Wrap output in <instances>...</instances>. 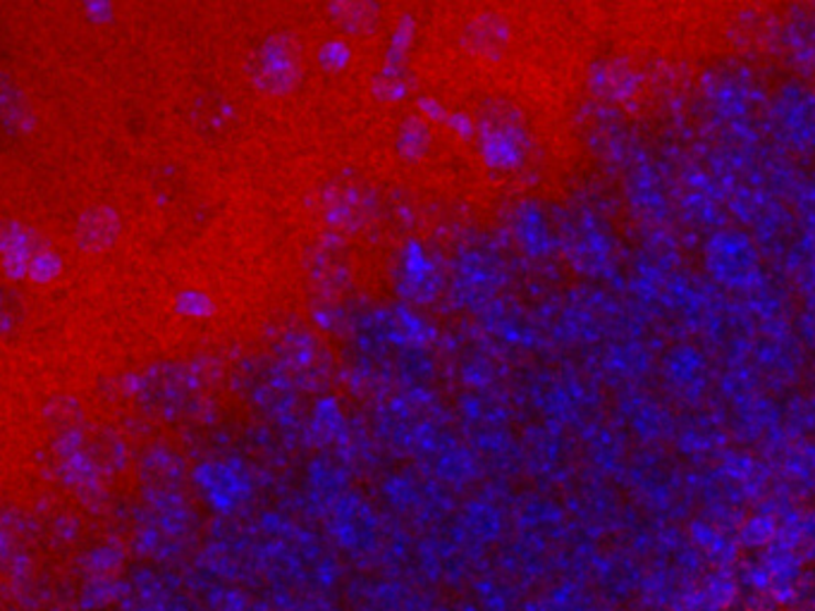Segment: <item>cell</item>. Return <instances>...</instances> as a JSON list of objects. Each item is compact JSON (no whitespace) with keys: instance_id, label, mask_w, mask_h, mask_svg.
Segmentation results:
<instances>
[{"instance_id":"3957f363","label":"cell","mask_w":815,"mask_h":611,"mask_svg":"<svg viewBox=\"0 0 815 611\" xmlns=\"http://www.w3.org/2000/svg\"><path fill=\"white\" fill-rule=\"evenodd\" d=\"M670 385L686 399H698L708 387V366L692 346L674 349L668 360Z\"/></svg>"},{"instance_id":"277c9868","label":"cell","mask_w":815,"mask_h":611,"mask_svg":"<svg viewBox=\"0 0 815 611\" xmlns=\"http://www.w3.org/2000/svg\"><path fill=\"white\" fill-rule=\"evenodd\" d=\"M120 227L118 213L108 205H93L77 222V242L89 252H101L115 240Z\"/></svg>"},{"instance_id":"7a4b0ae2","label":"cell","mask_w":815,"mask_h":611,"mask_svg":"<svg viewBox=\"0 0 815 611\" xmlns=\"http://www.w3.org/2000/svg\"><path fill=\"white\" fill-rule=\"evenodd\" d=\"M770 120L780 142L794 148L815 146V93L804 89L780 91Z\"/></svg>"},{"instance_id":"5b68a950","label":"cell","mask_w":815,"mask_h":611,"mask_svg":"<svg viewBox=\"0 0 815 611\" xmlns=\"http://www.w3.org/2000/svg\"><path fill=\"white\" fill-rule=\"evenodd\" d=\"M0 118L12 130H26L32 124L30 101L8 75H0Z\"/></svg>"},{"instance_id":"8992f818","label":"cell","mask_w":815,"mask_h":611,"mask_svg":"<svg viewBox=\"0 0 815 611\" xmlns=\"http://www.w3.org/2000/svg\"><path fill=\"white\" fill-rule=\"evenodd\" d=\"M24 318V299L12 289H0V332L15 330Z\"/></svg>"},{"instance_id":"52a82bcc","label":"cell","mask_w":815,"mask_h":611,"mask_svg":"<svg viewBox=\"0 0 815 611\" xmlns=\"http://www.w3.org/2000/svg\"><path fill=\"white\" fill-rule=\"evenodd\" d=\"M58 270V260H55L51 254H38L32 263V273L34 277H48Z\"/></svg>"},{"instance_id":"6da1fadb","label":"cell","mask_w":815,"mask_h":611,"mask_svg":"<svg viewBox=\"0 0 815 611\" xmlns=\"http://www.w3.org/2000/svg\"><path fill=\"white\" fill-rule=\"evenodd\" d=\"M706 268L717 287H725L739 295L763 287L766 275L756 242L737 227H723L711 234L706 244Z\"/></svg>"}]
</instances>
